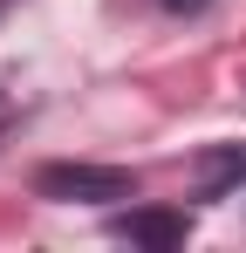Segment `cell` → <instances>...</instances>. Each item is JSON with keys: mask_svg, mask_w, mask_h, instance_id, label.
Masks as SVG:
<instances>
[{"mask_svg": "<svg viewBox=\"0 0 246 253\" xmlns=\"http://www.w3.org/2000/svg\"><path fill=\"white\" fill-rule=\"evenodd\" d=\"M35 199H48V206H123V199H137V171L130 165H76V158H62V165L35 171Z\"/></svg>", "mask_w": 246, "mask_h": 253, "instance_id": "obj_1", "label": "cell"}, {"mask_svg": "<svg viewBox=\"0 0 246 253\" xmlns=\"http://www.w3.org/2000/svg\"><path fill=\"white\" fill-rule=\"evenodd\" d=\"M110 233L117 240H130V247H151V253H171V247H185L192 240V219L178 206H130L110 219Z\"/></svg>", "mask_w": 246, "mask_h": 253, "instance_id": "obj_2", "label": "cell"}, {"mask_svg": "<svg viewBox=\"0 0 246 253\" xmlns=\"http://www.w3.org/2000/svg\"><path fill=\"white\" fill-rule=\"evenodd\" d=\"M233 185H246V144H212V151H199V199H226Z\"/></svg>", "mask_w": 246, "mask_h": 253, "instance_id": "obj_3", "label": "cell"}, {"mask_svg": "<svg viewBox=\"0 0 246 253\" xmlns=\"http://www.w3.org/2000/svg\"><path fill=\"white\" fill-rule=\"evenodd\" d=\"M164 14H178V21H192V14H205V7H212V0H158Z\"/></svg>", "mask_w": 246, "mask_h": 253, "instance_id": "obj_4", "label": "cell"}]
</instances>
